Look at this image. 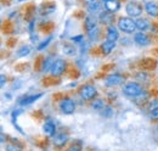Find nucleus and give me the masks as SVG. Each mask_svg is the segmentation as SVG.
I'll list each match as a JSON object with an SVG mask.
<instances>
[{
    "mask_svg": "<svg viewBox=\"0 0 158 151\" xmlns=\"http://www.w3.org/2000/svg\"><path fill=\"white\" fill-rule=\"evenodd\" d=\"M85 29L90 38V40H96L99 36V28H98V19L95 16L90 15L85 19Z\"/></svg>",
    "mask_w": 158,
    "mask_h": 151,
    "instance_id": "nucleus-1",
    "label": "nucleus"
},
{
    "mask_svg": "<svg viewBox=\"0 0 158 151\" xmlns=\"http://www.w3.org/2000/svg\"><path fill=\"white\" fill-rule=\"evenodd\" d=\"M118 28L127 33V34H130V33H134L138 28H136V23L135 21H133V19H129V17H122L118 21Z\"/></svg>",
    "mask_w": 158,
    "mask_h": 151,
    "instance_id": "nucleus-2",
    "label": "nucleus"
},
{
    "mask_svg": "<svg viewBox=\"0 0 158 151\" xmlns=\"http://www.w3.org/2000/svg\"><path fill=\"white\" fill-rule=\"evenodd\" d=\"M142 92H143L142 87L136 82H129L123 87V93L127 96H129V97H136Z\"/></svg>",
    "mask_w": 158,
    "mask_h": 151,
    "instance_id": "nucleus-3",
    "label": "nucleus"
},
{
    "mask_svg": "<svg viewBox=\"0 0 158 151\" xmlns=\"http://www.w3.org/2000/svg\"><path fill=\"white\" fill-rule=\"evenodd\" d=\"M59 106L60 110L63 113H66V114H71V113L74 112V110H76V102L72 99H68V97L62 99L60 101Z\"/></svg>",
    "mask_w": 158,
    "mask_h": 151,
    "instance_id": "nucleus-4",
    "label": "nucleus"
},
{
    "mask_svg": "<svg viewBox=\"0 0 158 151\" xmlns=\"http://www.w3.org/2000/svg\"><path fill=\"white\" fill-rule=\"evenodd\" d=\"M79 94H80V96H81L83 99L90 100V99H93L95 95L98 94V90H96V88H95L94 85H91V84H85V85H83V87L80 88Z\"/></svg>",
    "mask_w": 158,
    "mask_h": 151,
    "instance_id": "nucleus-5",
    "label": "nucleus"
},
{
    "mask_svg": "<svg viewBox=\"0 0 158 151\" xmlns=\"http://www.w3.org/2000/svg\"><path fill=\"white\" fill-rule=\"evenodd\" d=\"M125 11L130 17H139L142 14V7L135 1H130L125 6Z\"/></svg>",
    "mask_w": 158,
    "mask_h": 151,
    "instance_id": "nucleus-6",
    "label": "nucleus"
},
{
    "mask_svg": "<svg viewBox=\"0 0 158 151\" xmlns=\"http://www.w3.org/2000/svg\"><path fill=\"white\" fill-rule=\"evenodd\" d=\"M64 70H66V62H64V60L57 58V60H55V62H54V65H52L50 72H51L52 76L59 77V76H61L64 72Z\"/></svg>",
    "mask_w": 158,
    "mask_h": 151,
    "instance_id": "nucleus-7",
    "label": "nucleus"
},
{
    "mask_svg": "<svg viewBox=\"0 0 158 151\" xmlns=\"http://www.w3.org/2000/svg\"><path fill=\"white\" fill-rule=\"evenodd\" d=\"M88 2V10L90 14H93L94 16L102 12V4L99 0H86Z\"/></svg>",
    "mask_w": 158,
    "mask_h": 151,
    "instance_id": "nucleus-8",
    "label": "nucleus"
},
{
    "mask_svg": "<svg viewBox=\"0 0 158 151\" xmlns=\"http://www.w3.org/2000/svg\"><path fill=\"white\" fill-rule=\"evenodd\" d=\"M124 80L123 76L118 75V73H113V75H110L106 78V85L107 87H117L119 84H122Z\"/></svg>",
    "mask_w": 158,
    "mask_h": 151,
    "instance_id": "nucleus-9",
    "label": "nucleus"
},
{
    "mask_svg": "<svg viewBox=\"0 0 158 151\" xmlns=\"http://www.w3.org/2000/svg\"><path fill=\"white\" fill-rule=\"evenodd\" d=\"M134 40H135V43H136L138 45H140V46H146V45H148V44L151 43L150 37H148L145 32L136 33L135 37H134Z\"/></svg>",
    "mask_w": 158,
    "mask_h": 151,
    "instance_id": "nucleus-10",
    "label": "nucleus"
},
{
    "mask_svg": "<svg viewBox=\"0 0 158 151\" xmlns=\"http://www.w3.org/2000/svg\"><path fill=\"white\" fill-rule=\"evenodd\" d=\"M145 11L152 16V17H156L158 16V2L156 1H148L145 4Z\"/></svg>",
    "mask_w": 158,
    "mask_h": 151,
    "instance_id": "nucleus-11",
    "label": "nucleus"
},
{
    "mask_svg": "<svg viewBox=\"0 0 158 151\" xmlns=\"http://www.w3.org/2000/svg\"><path fill=\"white\" fill-rule=\"evenodd\" d=\"M114 48H116V41L106 40V41H103V43L101 44V51H102V54H105V55L112 53Z\"/></svg>",
    "mask_w": 158,
    "mask_h": 151,
    "instance_id": "nucleus-12",
    "label": "nucleus"
},
{
    "mask_svg": "<svg viewBox=\"0 0 158 151\" xmlns=\"http://www.w3.org/2000/svg\"><path fill=\"white\" fill-rule=\"evenodd\" d=\"M106 38H107V40L117 41V40H118V38H119V33H118V31H117V28H116V27H113V26H108Z\"/></svg>",
    "mask_w": 158,
    "mask_h": 151,
    "instance_id": "nucleus-13",
    "label": "nucleus"
},
{
    "mask_svg": "<svg viewBox=\"0 0 158 151\" xmlns=\"http://www.w3.org/2000/svg\"><path fill=\"white\" fill-rule=\"evenodd\" d=\"M105 7H106L107 11H110V12L113 14V12H116V11L119 10L120 4H119L118 0H108V1L105 2Z\"/></svg>",
    "mask_w": 158,
    "mask_h": 151,
    "instance_id": "nucleus-14",
    "label": "nucleus"
},
{
    "mask_svg": "<svg viewBox=\"0 0 158 151\" xmlns=\"http://www.w3.org/2000/svg\"><path fill=\"white\" fill-rule=\"evenodd\" d=\"M43 131H44V133H45L48 136H54V135H55V132H56V127H55V124H54L51 121H48V122H45V124L43 126Z\"/></svg>",
    "mask_w": 158,
    "mask_h": 151,
    "instance_id": "nucleus-15",
    "label": "nucleus"
},
{
    "mask_svg": "<svg viewBox=\"0 0 158 151\" xmlns=\"http://www.w3.org/2000/svg\"><path fill=\"white\" fill-rule=\"evenodd\" d=\"M68 140V134H66V133H60L57 135H55V138H54V144L56 145V146H63L64 145V143Z\"/></svg>",
    "mask_w": 158,
    "mask_h": 151,
    "instance_id": "nucleus-16",
    "label": "nucleus"
},
{
    "mask_svg": "<svg viewBox=\"0 0 158 151\" xmlns=\"http://www.w3.org/2000/svg\"><path fill=\"white\" fill-rule=\"evenodd\" d=\"M43 94H37V95H29V96H26L23 97L22 100H20V104L22 106H27V105H31L33 104L34 101H37L39 97H41Z\"/></svg>",
    "mask_w": 158,
    "mask_h": 151,
    "instance_id": "nucleus-17",
    "label": "nucleus"
},
{
    "mask_svg": "<svg viewBox=\"0 0 158 151\" xmlns=\"http://www.w3.org/2000/svg\"><path fill=\"white\" fill-rule=\"evenodd\" d=\"M135 23H136V28L139 31L145 32V31H147L150 28V22H148V19H139L135 21Z\"/></svg>",
    "mask_w": 158,
    "mask_h": 151,
    "instance_id": "nucleus-18",
    "label": "nucleus"
},
{
    "mask_svg": "<svg viewBox=\"0 0 158 151\" xmlns=\"http://www.w3.org/2000/svg\"><path fill=\"white\" fill-rule=\"evenodd\" d=\"M100 21L103 23V24H110L112 21H113V15L112 12L110 11H103L100 14Z\"/></svg>",
    "mask_w": 158,
    "mask_h": 151,
    "instance_id": "nucleus-19",
    "label": "nucleus"
},
{
    "mask_svg": "<svg viewBox=\"0 0 158 151\" xmlns=\"http://www.w3.org/2000/svg\"><path fill=\"white\" fill-rule=\"evenodd\" d=\"M54 62H55V60L52 58V56L46 57V58L44 60V62H43L41 71H43V72H48V71H50L51 67H52V65H54Z\"/></svg>",
    "mask_w": 158,
    "mask_h": 151,
    "instance_id": "nucleus-20",
    "label": "nucleus"
},
{
    "mask_svg": "<svg viewBox=\"0 0 158 151\" xmlns=\"http://www.w3.org/2000/svg\"><path fill=\"white\" fill-rule=\"evenodd\" d=\"M91 107H93L94 110H102V109L105 107V102H103V100H101V99H95V100L91 102Z\"/></svg>",
    "mask_w": 158,
    "mask_h": 151,
    "instance_id": "nucleus-21",
    "label": "nucleus"
},
{
    "mask_svg": "<svg viewBox=\"0 0 158 151\" xmlns=\"http://www.w3.org/2000/svg\"><path fill=\"white\" fill-rule=\"evenodd\" d=\"M63 53L66 54V55H68V56H73L74 54H76V48L74 46H72V45H64L63 46Z\"/></svg>",
    "mask_w": 158,
    "mask_h": 151,
    "instance_id": "nucleus-22",
    "label": "nucleus"
},
{
    "mask_svg": "<svg viewBox=\"0 0 158 151\" xmlns=\"http://www.w3.org/2000/svg\"><path fill=\"white\" fill-rule=\"evenodd\" d=\"M29 53H31V48L27 46V45H24V46H22L20 50L17 51V55L20 57H23V56H26V55H28Z\"/></svg>",
    "mask_w": 158,
    "mask_h": 151,
    "instance_id": "nucleus-23",
    "label": "nucleus"
},
{
    "mask_svg": "<svg viewBox=\"0 0 158 151\" xmlns=\"http://www.w3.org/2000/svg\"><path fill=\"white\" fill-rule=\"evenodd\" d=\"M5 149L6 151H22L21 145H16V144H7Z\"/></svg>",
    "mask_w": 158,
    "mask_h": 151,
    "instance_id": "nucleus-24",
    "label": "nucleus"
},
{
    "mask_svg": "<svg viewBox=\"0 0 158 151\" xmlns=\"http://www.w3.org/2000/svg\"><path fill=\"white\" fill-rule=\"evenodd\" d=\"M51 39H52V37H49L48 38V39H46V40H45V41H43V43H41V44H40L39 46H38V50H43V49H44V48H46V46H48V45H49V44H50V41H51Z\"/></svg>",
    "mask_w": 158,
    "mask_h": 151,
    "instance_id": "nucleus-25",
    "label": "nucleus"
},
{
    "mask_svg": "<svg viewBox=\"0 0 158 151\" xmlns=\"http://www.w3.org/2000/svg\"><path fill=\"white\" fill-rule=\"evenodd\" d=\"M156 109H158V99H153L150 104V110L152 111V110H156Z\"/></svg>",
    "mask_w": 158,
    "mask_h": 151,
    "instance_id": "nucleus-26",
    "label": "nucleus"
},
{
    "mask_svg": "<svg viewBox=\"0 0 158 151\" xmlns=\"http://www.w3.org/2000/svg\"><path fill=\"white\" fill-rule=\"evenodd\" d=\"M145 78H148V76L146 75L145 72H140V73H138V76H136V79H139V80H147V79H145Z\"/></svg>",
    "mask_w": 158,
    "mask_h": 151,
    "instance_id": "nucleus-27",
    "label": "nucleus"
},
{
    "mask_svg": "<svg viewBox=\"0 0 158 151\" xmlns=\"http://www.w3.org/2000/svg\"><path fill=\"white\" fill-rule=\"evenodd\" d=\"M102 110L106 111V112H102V114H103L105 117H110V116L112 114V109H111V107H103Z\"/></svg>",
    "mask_w": 158,
    "mask_h": 151,
    "instance_id": "nucleus-28",
    "label": "nucleus"
},
{
    "mask_svg": "<svg viewBox=\"0 0 158 151\" xmlns=\"http://www.w3.org/2000/svg\"><path fill=\"white\" fill-rule=\"evenodd\" d=\"M151 117H152L153 119H158V109L151 111Z\"/></svg>",
    "mask_w": 158,
    "mask_h": 151,
    "instance_id": "nucleus-29",
    "label": "nucleus"
},
{
    "mask_svg": "<svg viewBox=\"0 0 158 151\" xmlns=\"http://www.w3.org/2000/svg\"><path fill=\"white\" fill-rule=\"evenodd\" d=\"M22 112H23L22 110H15V111L12 112V118H14V119H16V118L19 117V114H21Z\"/></svg>",
    "mask_w": 158,
    "mask_h": 151,
    "instance_id": "nucleus-30",
    "label": "nucleus"
},
{
    "mask_svg": "<svg viewBox=\"0 0 158 151\" xmlns=\"http://www.w3.org/2000/svg\"><path fill=\"white\" fill-rule=\"evenodd\" d=\"M81 39H83L81 36H77V37L72 38V40H73V41H76V43H80V41H81Z\"/></svg>",
    "mask_w": 158,
    "mask_h": 151,
    "instance_id": "nucleus-31",
    "label": "nucleus"
},
{
    "mask_svg": "<svg viewBox=\"0 0 158 151\" xmlns=\"http://www.w3.org/2000/svg\"><path fill=\"white\" fill-rule=\"evenodd\" d=\"M67 151H81V150H80V148H78V146H74V145H73V146H71L69 149H67Z\"/></svg>",
    "mask_w": 158,
    "mask_h": 151,
    "instance_id": "nucleus-32",
    "label": "nucleus"
},
{
    "mask_svg": "<svg viewBox=\"0 0 158 151\" xmlns=\"http://www.w3.org/2000/svg\"><path fill=\"white\" fill-rule=\"evenodd\" d=\"M0 79H1V87H4V85H5V79H6V77L4 75H1Z\"/></svg>",
    "mask_w": 158,
    "mask_h": 151,
    "instance_id": "nucleus-33",
    "label": "nucleus"
},
{
    "mask_svg": "<svg viewBox=\"0 0 158 151\" xmlns=\"http://www.w3.org/2000/svg\"><path fill=\"white\" fill-rule=\"evenodd\" d=\"M103 1H105V2H106V1H108V0H103Z\"/></svg>",
    "mask_w": 158,
    "mask_h": 151,
    "instance_id": "nucleus-34",
    "label": "nucleus"
},
{
    "mask_svg": "<svg viewBox=\"0 0 158 151\" xmlns=\"http://www.w3.org/2000/svg\"><path fill=\"white\" fill-rule=\"evenodd\" d=\"M19 1H24V0H19Z\"/></svg>",
    "mask_w": 158,
    "mask_h": 151,
    "instance_id": "nucleus-35",
    "label": "nucleus"
}]
</instances>
